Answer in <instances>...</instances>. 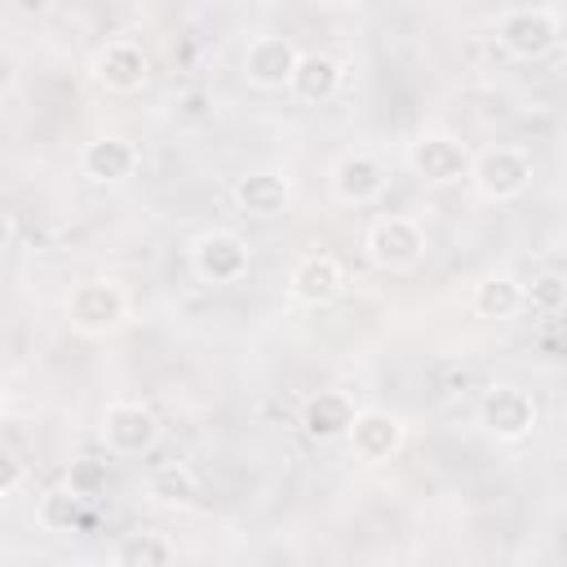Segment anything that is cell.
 Here are the masks:
<instances>
[{
  "instance_id": "1",
  "label": "cell",
  "mask_w": 567,
  "mask_h": 567,
  "mask_svg": "<svg viewBox=\"0 0 567 567\" xmlns=\"http://www.w3.org/2000/svg\"><path fill=\"white\" fill-rule=\"evenodd\" d=\"M128 319V297L115 279H84L66 292V323L84 337H106L124 328Z\"/></svg>"
},
{
  "instance_id": "2",
  "label": "cell",
  "mask_w": 567,
  "mask_h": 567,
  "mask_svg": "<svg viewBox=\"0 0 567 567\" xmlns=\"http://www.w3.org/2000/svg\"><path fill=\"white\" fill-rule=\"evenodd\" d=\"M363 252H368V261L381 266V270H408V266H416L421 252H425V226H421L416 217H403V213L377 217V221L368 226V235H363Z\"/></svg>"
},
{
  "instance_id": "3",
  "label": "cell",
  "mask_w": 567,
  "mask_h": 567,
  "mask_svg": "<svg viewBox=\"0 0 567 567\" xmlns=\"http://www.w3.org/2000/svg\"><path fill=\"white\" fill-rule=\"evenodd\" d=\"M470 177L483 199H514L532 182V155L523 146H487L470 164Z\"/></svg>"
},
{
  "instance_id": "4",
  "label": "cell",
  "mask_w": 567,
  "mask_h": 567,
  "mask_svg": "<svg viewBox=\"0 0 567 567\" xmlns=\"http://www.w3.org/2000/svg\"><path fill=\"white\" fill-rule=\"evenodd\" d=\"M102 443L115 456H142L159 443V421L142 403H111L102 412Z\"/></svg>"
},
{
  "instance_id": "5",
  "label": "cell",
  "mask_w": 567,
  "mask_h": 567,
  "mask_svg": "<svg viewBox=\"0 0 567 567\" xmlns=\"http://www.w3.org/2000/svg\"><path fill=\"white\" fill-rule=\"evenodd\" d=\"M190 266L204 284H235L248 275V244L230 230H208L190 248Z\"/></svg>"
},
{
  "instance_id": "6",
  "label": "cell",
  "mask_w": 567,
  "mask_h": 567,
  "mask_svg": "<svg viewBox=\"0 0 567 567\" xmlns=\"http://www.w3.org/2000/svg\"><path fill=\"white\" fill-rule=\"evenodd\" d=\"M408 164L416 168V177L439 182V186L470 177V151H465V142H456L447 133H421L408 146Z\"/></svg>"
},
{
  "instance_id": "7",
  "label": "cell",
  "mask_w": 567,
  "mask_h": 567,
  "mask_svg": "<svg viewBox=\"0 0 567 567\" xmlns=\"http://www.w3.org/2000/svg\"><path fill=\"white\" fill-rule=\"evenodd\" d=\"M483 425L492 439L501 443H518L536 430V403L527 390L518 385H496L487 399H483Z\"/></svg>"
},
{
  "instance_id": "8",
  "label": "cell",
  "mask_w": 567,
  "mask_h": 567,
  "mask_svg": "<svg viewBox=\"0 0 567 567\" xmlns=\"http://www.w3.org/2000/svg\"><path fill=\"white\" fill-rule=\"evenodd\" d=\"M496 35L514 58H545L558 44V18L549 9H514L501 18Z\"/></svg>"
},
{
  "instance_id": "9",
  "label": "cell",
  "mask_w": 567,
  "mask_h": 567,
  "mask_svg": "<svg viewBox=\"0 0 567 567\" xmlns=\"http://www.w3.org/2000/svg\"><path fill=\"white\" fill-rule=\"evenodd\" d=\"M297 62H301V53H297L292 40H284V35H257L248 44V53H244V75L257 89H284V84H292Z\"/></svg>"
},
{
  "instance_id": "10",
  "label": "cell",
  "mask_w": 567,
  "mask_h": 567,
  "mask_svg": "<svg viewBox=\"0 0 567 567\" xmlns=\"http://www.w3.org/2000/svg\"><path fill=\"white\" fill-rule=\"evenodd\" d=\"M93 80L106 93H137L146 84V53L133 40H111L93 53Z\"/></svg>"
},
{
  "instance_id": "11",
  "label": "cell",
  "mask_w": 567,
  "mask_h": 567,
  "mask_svg": "<svg viewBox=\"0 0 567 567\" xmlns=\"http://www.w3.org/2000/svg\"><path fill=\"white\" fill-rule=\"evenodd\" d=\"M346 439H350V452H354L359 461L381 465V461H390V456L403 447V421H399L394 412L368 408V412L354 416V425H350Z\"/></svg>"
},
{
  "instance_id": "12",
  "label": "cell",
  "mask_w": 567,
  "mask_h": 567,
  "mask_svg": "<svg viewBox=\"0 0 567 567\" xmlns=\"http://www.w3.org/2000/svg\"><path fill=\"white\" fill-rule=\"evenodd\" d=\"M381 190H385V168L368 151H350V155L337 159V168H332V195L341 204H354L359 208V204H372Z\"/></svg>"
},
{
  "instance_id": "13",
  "label": "cell",
  "mask_w": 567,
  "mask_h": 567,
  "mask_svg": "<svg viewBox=\"0 0 567 567\" xmlns=\"http://www.w3.org/2000/svg\"><path fill=\"white\" fill-rule=\"evenodd\" d=\"M292 297L301 301V306H328L337 292H341V284H346V270H341V261L337 257H328V252H310V257H301L297 266H292Z\"/></svg>"
},
{
  "instance_id": "14",
  "label": "cell",
  "mask_w": 567,
  "mask_h": 567,
  "mask_svg": "<svg viewBox=\"0 0 567 567\" xmlns=\"http://www.w3.org/2000/svg\"><path fill=\"white\" fill-rule=\"evenodd\" d=\"M133 168H137V146L124 137H93L80 151V173L89 182H102V186L124 182V177H133Z\"/></svg>"
},
{
  "instance_id": "15",
  "label": "cell",
  "mask_w": 567,
  "mask_h": 567,
  "mask_svg": "<svg viewBox=\"0 0 567 567\" xmlns=\"http://www.w3.org/2000/svg\"><path fill=\"white\" fill-rule=\"evenodd\" d=\"M354 416H359V408L341 390H319L301 408V425H306L310 439H346L350 425H354Z\"/></svg>"
},
{
  "instance_id": "16",
  "label": "cell",
  "mask_w": 567,
  "mask_h": 567,
  "mask_svg": "<svg viewBox=\"0 0 567 567\" xmlns=\"http://www.w3.org/2000/svg\"><path fill=\"white\" fill-rule=\"evenodd\" d=\"M235 204L248 217H279L292 204V186L279 173H248L235 182Z\"/></svg>"
},
{
  "instance_id": "17",
  "label": "cell",
  "mask_w": 567,
  "mask_h": 567,
  "mask_svg": "<svg viewBox=\"0 0 567 567\" xmlns=\"http://www.w3.org/2000/svg\"><path fill=\"white\" fill-rule=\"evenodd\" d=\"M301 102H328L337 89H341V66L328 58V53H301L297 62V75L288 84Z\"/></svg>"
},
{
  "instance_id": "18",
  "label": "cell",
  "mask_w": 567,
  "mask_h": 567,
  "mask_svg": "<svg viewBox=\"0 0 567 567\" xmlns=\"http://www.w3.org/2000/svg\"><path fill=\"white\" fill-rule=\"evenodd\" d=\"M527 301H523V284L518 279H509V275H492V279H483L478 288H474V310L483 315V319H509V315H518Z\"/></svg>"
},
{
  "instance_id": "19",
  "label": "cell",
  "mask_w": 567,
  "mask_h": 567,
  "mask_svg": "<svg viewBox=\"0 0 567 567\" xmlns=\"http://www.w3.org/2000/svg\"><path fill=\"white\" fill-rule=\"evenodd\" d=\"M35 518H40L44 532H75L80 518H84V496L71 492V487H53V492L40 496Z\"/></svg>"
},
{
  "instance_id": "20",
  "label": "cell",
  "mask_w": 567,
  "mask_h": 567,
  "mask_svg": "<svg viewBox=\"0 0 567 567\" xmlns=\"http://www.w3.org/2000/svg\"><path fill=\"white\" fill-rule=\"evenodd\" d=\"M173 554L177 549L159 532H128L115 545V563L120 567H164V563H173Z\"/></svg>"
},
{
  "instance_id": "21",
  "label": "cell",
  "mask_w": 567,
  "mask_h": 567,
  "mask_svg": "<svg viewBox=\"0 0 567 567\" xmlns=\"http://www.w3.org/2000/svg\"><path fill=\"white\" fill-rule=\"evenodd\" d=\"M146 492L159 501V505H190L195 501V474L186 465H159L151 478H146Z\"/></svg>"
},
{
  "instance_id": "22",
  "label": "cell",
  "mask_w": 567,
  "mask_h": 567,
  "mask_svg": "<svg viewBox=\"0 0 567 567\" xmlns=\"http://www.w3.org/2000/svg\"><path fill=\"white\" fill-rule=\"evenodd\" d=\"M523 301H527L532 310H540V315H558V310H567V279L554 275V270H545V275H536V279L523 288Z\"/></svg>"
},
{
  "instance_id": "23",
  "label": "cell",
  "mask_w": 567,
  "mask_h": 567,
  "mask_svg": "<svg viewBox=\"0 0 567 567\" xmlns=\"http://www.w3.org/2000/svg\"><path fill=\"white\" fill-rule=\"evenodd\" d=\"M66 487L71 492H80L84 501H93V496H102L106 492V465L102 461H71V470H66Z\"/></svg>"
},
{
  "instance_id": "24",
  "label": "cell",
  "mask_w": 567,
  "mask_h": 567,
  "mask_svg": "<svg viewBox=\"0 0 567 567\" xmlns=\"http://www.w3.org/2000/svg\"><path fill=\"white\" fill-rule=\"evenodd\" d=\"M18 483H22V465H18L13 452H4V483H0V496H13Z\"/></svg>"
},
{
  "instance_id": "25",
  "label": "cell",
  "mask_w": 567,
  "mask_h": 567,
  "mask_svg": "<svg viewBox=\"0 0 567 567\" xmlns=\"http://www.w3.org/2000/svg\"><path fill=\"white\" fill-rule=\"evenodd\" d=\"M319 4H332V9H346V4H359V0H319Z\"/></svg>"
}]
</instances>
